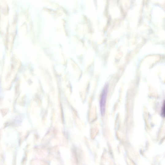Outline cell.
Listing matches in <instances>:
<instances>
[{
	"label": "cell",
	"instance_id": "7a4b0ae2",
	"mask_svg": "<svg viewBox=\"0 0 165 165\" xmlns=\"http://www.w3.org/2000/svg\"><path fill=\"white\" fill-rule=\"evenodd\" d=\"M161 114L162 115L163 117H165V103H164V102L163 103V105L162 109V111H161Z\"/></svg>",
	"mask_w": 165,
	"mask_h": 165
},
{
	"label": "cell",
	"instance_id": "6da1fadb",
	"mask_svg": "<svg viewBox=\"0 0 165 165\" xmlns=\"http://www.w3.org/2000/svg\"><path fill=\"white\" fill-rule=\"evenodd\" d=\"M108 90V85L106 84L101 94L100 106L101 113L102 116H104L105 112L106 100Z\"/></svg>",
	"mask_w": 165,
	"mask_h": 165
}]
</instances>
